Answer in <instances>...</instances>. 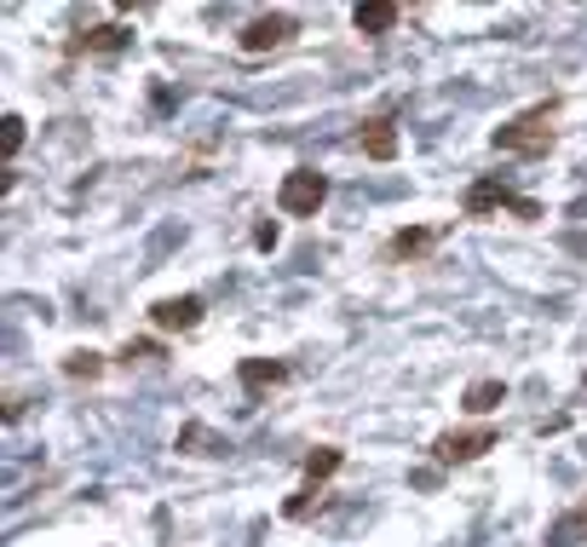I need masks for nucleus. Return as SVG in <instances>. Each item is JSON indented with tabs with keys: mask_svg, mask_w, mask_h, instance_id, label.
Here are the masks:
<instances>
[{
	"mask_svg": "<svg viewBox=\"0 0 587 547\" xmlns=\"http://www.w3.org/2000/svg\"><path fill=\"white\" fill-rule=\"evenodd\" d=\"M553 121H558V98H542V105L507 116L501 128L490 133V144H496V151H507V156H547L553 144H558Z\"/></svg>",
	"mask_w": 587,
	"mask_h": 547,
	"instance_id": "1",
	"label": "nucleus"
},
{
	"mask_svg": "<svg viewBox=\"0 0 587 547\" xmlns=\"http://www.w3.org/2000/svg\"><path fill=\"white\" fill-rule=\"evenodd\" d=\"M501 208L513 214V219H524V226H535V219L547 214L535 196H519L513 185H501V179H472L467 196H461V214H467V219H490V214H501Z\"/></svg>",
	"mask_w": 587,
	"mask_h": 547,
	"instance_id": "2",
	"label": "nucleus"
},
{
	"mask_svg": "<svg viewBox=\"0 0 587 547\" xmlns=\"http://www.w3.org/2000/svg\"><path fill=\"white\" fill-rule=\"evenodd\" d=\"M501 444V427H490V420H478V427H461V433H438L432 438V461L438 467H467L478 456H490Z\"/></svg>",
	"mask_w": 587,
	"mask_h": 547,
	"instance_id": "3",
	"label": "nucleus"
},
{
	"mask_svg": "<svg viewBox=\"0 0 587 547\" xmlns=\"http://www.w3.org/2000/svg\"><path fill=\"white\" fill-rule=\"evenodd\" d=\"M328 203V179L317 167H294L283 173V185H276V208H283L289 219H317Z\"/></svg>",
	"mask_w": 587,
	"mask_h": 547,
	"instance_id": "4",
	"label": "nucleus"
},
{
	"mask_svg": "<svg viewBox=\"0 0 587 547\" xmlns=\"http://www.w3.org/2000/svg\"><path fill=\"white\" fill-rule=\"evenodd\" d=\"M300 35V23H294V12H253L242 30H237V46L248 58H260V53H276V46H289Z\"/></svg>",
	"mask_w": 587,
	"mask_h": 547,
	"instance_id": "5",
	"label": "nucleus"
},
{
	"mask_svg": "<svg viewBox=\"0 0 587 547\" xmlns=\"http://www.w3.org/2000/svg\"><path fill=\"white\" fill-rule=\"evenodd\" d=\"M202 317H208V300H202V294H173V300L150 306V322H156L162 335H196Z\"/></svg>",
	"mask_w": 587,
	"mask_h": 547,
	"instance_id": "6",
	"label": "nucleus"
},
{
	"mask_svg": "<svg viewBox=\"0 0 587 547\" xmlns=\"http://www.w3.org/2000/svg\"><path fill=\"white\" fill-rule=\"evenodd\" d=\"M127 46H133V30L127 23H93V30H81L69 41L75 58H121Z\"/></svg>",
	"mask_w": 587,
	"mask_h": 547,
	"instance_id": "7",
	"label": "nucleus"
},
{
	"mask_svg": "<svg viewBox=\"0 0 587 547\" xmlns=\"http://www.w3.org/2000/svg\"><path fill=\"white\" fill-rule=\"evenodd\" d=\"M432 248H438V231H432V226H403V231L387 237L380 260H387V265H421V260H432Z\"/></svg>",
	"mask_w": 587,
	"mask_h": 547,
	"instance_id": "8",
	"label": "nucleus"
},
{
	"mask_svg": "<svg viewBox=\"0 0 587 547\" xmlns=\"http://www.w3.org/2000/svg\"><path fill=\"white\" fill-rule=\"evenodd\" d=\"M237 381H242V392L260 404L265 392H276V386H289L294 381V369L283 363V358H242L237 363Z\"/></svg>",
	"mask_w": 587,
	"mask_h": 547,
	"instance_id": "9",
	"label": "nucleus"
},
{
	"mask_svg": "<svg viewBox=\"0 0 587 547\" xmlns=\"http://www.w3.org/2000/svg\"><path fill=\"white\" fill-rule=\"evenodd\" d=\"M357 151H363L369 162H398V116L392 110L369 116L363 128H357Z\"/></svg>",
	"mask_w": 587,
	"mask_h": 547,
	"instance_id": "10",
	"label": "nucleus"
},
{
	"mask_svg": "<svg viewBox=\"0 0 587 547\" xmlns=\"http://www.w3.org/2000/svg\"><path fill=\"white\" fill-rule=\"evenodd\" d=\"M398 23H403V7H398V0H357V7H351V30L369 35V41H387Z\"/></svg>",
	"mask_w": 587,
	"mask_h": 547,
	"instance_id": "11",
	"label": "nucleus"
},
{
	"mask_svg": "<svg viewBox=\"0 0 587 547\" xmlns=\"http://www.w3.org/2000/svg\"><path fill=\"white\" fill-rule=\"evenodd\" d=\"M178 450H185V456H225V450H231V438H219V433L202 427V420H191V427H178Z\"/></svg>",
	"mask_w": 587,
	"mask_h": 547,
	"instance_id": "12",
	"label": "nucleus"
},
{
	"mask_svg": "<svg viewBox=\"0 0 587 547\" xmlns=\"http://www.w3.org/2000/svg\"><path fill=\"white\" fill-rule=\"evenodd\" d=\"M461 404H467V415H496L507 404V381H472L461 392Z\"/></svg>",
	"mask_w": 587,
	"mask_h": 547,
	"instance_id": "13",
	"label": "nucleus"
},
{
	"mask_svg": "<svg viewBox=\"0 0 587 547\" xmlns=\"http://www.w3.org/2000/svg\"><path fill=\"white\" fill-rule=\"evenodd\" d=\"M340 467H346V450H340V444H317V450L305 456V479H312V484H328Z\"/></svg>",
	"mask_w": 587,
	"mask_h": 547,
	"instance_id": "14",
	"label": "nucleus"
},
{
	"mask_svg": "<svg viewBox=\"0 0 587 547\" xmlns=\"http://www.w3.org/2000/svg\"><path fill=\"white\" fill-rule=\"evenodd\" d=\"M323 502H328V484H312V479H305V484L289 495V502H283V518H294V525H300V518H312Z\"/></svg>",
	"mask_w": 587,
	"mask_h": 547,
	"instance_id": "15",
	"label": "nucleus"
},
{
	"mask_svg": "<svg viewBox=\"0 0 587 547\" xmlns=\"http://www.w3.org/2000/svg\"><path fill=\"white\" fill-rule=\"evenodd\" d=\"M105 369H110L105 352H69V358H64V375H69V381H98Z\"/></svg>",
	"mask_w": 587,
	"mask_h": 547,
	"instance_id": "16",
	"label": "nucleus"
},
{
	"mask_svg": "<svg viewBox=\"0 0 587 547\" xmlns=\"http://www.w3.org/2000/svg\"><path fill=\"white\" fill-rule=\"evenodd\" d=\"M116 358H121V363H156V358H162V346H156V340H127Z\"/></svg>",
	"mask_w": 587,
	"mask_h": 547,
	"instance_id": "17",
	"label": "nucleus"
},
{
	"mask_svg": "<svg viewBox=\"0 0 587 547\" xmlns=\"http://www.w3.org/2000/svg\"><path fill=\"white\" fill-rule=\"evenodd\" d=\"M581 525H587V502H581V507H570L565 518H558V530H553V536H558V541H570V536H576Z\"/></svg>",
	"mask_w": 587,
	"mask_h": 547,
	"instance_id": "18",
	"label": "nucleus"
},
{
	"mask_svg": "<svg viewBox=\"0 0 587 547\" xmlns=\"http://www.w3.org/2000/svg\"><path fill=\"white\" fill-rule=\"evenodd\" d=\"M0 151H7V162L23 151V116H7V144H0Z\"/></svg>",
	"mask_w": 587,
	"mask_h": 547,
	"instance_id": "19",
	"label": "nucleus"
},
{
	"mask_svg": "<svg viewBox=\"0 0 587 547\" xmlns=\"http://www.w3.org/2000/svg\"><path fill=\"white\" fill-rule=\"evenodd\" d=\"M276 242H283V231H276V219H265V226L253 231V248H260V254H271Z\"/></svg>",
	"mask_w": 587,
	"mask_h": 547,
	"instance_id": "20",
	"label": "nucleus"
}]
</instances>
